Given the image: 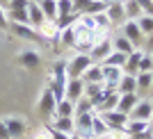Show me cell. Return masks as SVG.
Returning <instances> with one entry per match:
<instances>
[{"instance_id": "6da1fadb", "label": "cell", "mask_w": 153, "mask_h": 139, "mask_svg": "<svg viewBox=\"0 0 153 139\" xmlns=\"http://www.w3.org/2000/svg\"><path fill=\"white\" fill-rule=\"evenodd\" d=\"M91 64L94 62L87 52H76L71 59H66V73H69V78H82Z\"/></svg>"}, {"instance_id": "7a4b0ae2", "label": "cell", "mask_w": 153, "mask_h": 139, "mask_svg": "<svg viewBox=\"0 0 153 139\" xmlns=\"http://www.w3.org/2000/svg\"><path fill=\"white\" fill-rule=\"evenodd\" d=\"M2 123H5V128H7V132H9L12 139H23L27 135V123H25L23 116H19V114H9V116H5Z\"/></svg>"}, {"instance_id": "3957f363", "label": "cell", "mask_w": 153, "mask_h": 139, "mask_svg": "<svg viewBox=\"0 0 153 139\" xmlns=\"http://www.w3.org/2000/svg\"><path fill=\"white\" fill-rule=\"evenodd\" d=\"M73 27H76V41H73V48H76V52H87V55H89V50L94 48V44H96L94 32L82 30V27H78L76 23H73Z\"/></svg>"}, {"instance_id": "277c9868", "label": "cell", "mask_w": 153, "mask_h": 139, "mask_svg": "<svg viewBox=\"0 0 153 139\" xmlns=\"http://www.w3.org/2000/svg\"><path fill=\"white\" fill-rule=\"evenodd\" d=\"M37 107H39V112L44 114V116H55V109H57V98L53 96V91L48 87L39 94V103H37Z\"/></svg>"}, {"instance_id": "5b68a950", "label": "cell", "mask_w": 153, "mask_h": 139, "mask_svg": "<svg viewBox=\"0 0 153 139\" xmlns=\"http://www.w3.org/2000/svg\"><path fill=\"white\" fill-rule=\"evenodd\" d=\"M101 119L108 123L110 130H126L128 126V114H121L119 109H110V112H101Z\"/></svg>"}, {"instance_id": "8992f818", "label": "cell", "mask_w": 153, "mask_h": 139, "mask_svg": "<svg viewBox=\"0 0 153 139\" xmlns=\"http://www.w3.org/2000/svg\"><path fill=\"white\" fill-rule=\"evenodd\" d=\"M85 96V80L82 78H69L66 80V87H64V98L71 103L80 101Z\"/></svg>"}, {"instance_id": "52a82bcc", "label": "cell", "mask_w": 153, "mask_h": 139, "mask_svg": "<svg viewBox=\"0 0 153 139\" xmlns=\"http://www.w3.org/2000/svg\"><path fill=\"white\" fill-rule=\"evenodd\" d=\"M112 50H114V48H112V39L105 37V39H101V41H96V44H94V48L89 50V57H91V62H94V64H103V59H105Z\"/></svg>"}, {"instance_id": "ba28073f", "label": "cell", "mask_w": 153, "mask_h": 139, "mask_svg": "<svg viewBox=\"0 0 153 139\" xmlns=\"http://www.w3.org/2000/svg\"><path fill=\"white\" fill-rule=\"evenodd\" d=\"M101 71H103V84H105V89L108 91H117V84H119V80L123 75V69H119V66H103L101 64Z\"/></svg>"}, {"instance_id": "9c48e42d", "label": "cell", "mask_w": 153, "mask_h": 139, "mask_svg": "<svg viewBox=\"0 0 153 139\" xmlns=\"http://www.w3.org/2000/svg\"><path fill=\"white\" fill-rule=\"evenodd\" d=\"M121 34L135 46V48H140V46L144 44V34H142L140 25H137V21H126V23L121 25Z\"/></svg>"}, {"instance_id": "30bf717a", "label": "cell", "mask_w": 153, "mask_h": 139, "mask_svg": "<svg viewBox=\"0 0 153 139\" xmlns=\"http://www.w3.org/2000/svg\"><path fill=\"white\" fill-rule=\"evenodd\" d=\"M128 119L135 121H153V103L149 98H140V103L135 105V109L128 114Z\"/></svg>"}, {"instance_id": "8fae6325", "label": "cell", "mask_w": 153, "mask_h": 139, "mask_svg": "<svg viewBox=\"0 0 153 139\" xmlns=\"http://www.w3.org/2000/svg\"><path fill=\"white\" fill-rule=\"evenodd\" d=\"M91 121H94V114H76V116H73L76 132H73V135L89 139L91 137Z\"/></svg>"}, {"instance_id": "7c38bea8", "label": "cell", "mask_w": 153, "mask_h": 139, "mask_svg": "<svg viewBox=\"0 0 153 139\" xmlns=\"http://www.w3.org/2000/svg\"><path fill=\"white\" fill-rule=\"evenodd\" d=\"M105 14H108V18H110L112 25H123V23H126V14H123L121 0H112V2H108Z\"/></svg>"}, {"instance_id": "4fadbf2b", "label": "cell", "mask_w": 153, "mask_h": 139, "mask_svg": "<svg viewBox=\"0 0 153 139\" xmlns=\"http://www.w3.org/2000/svg\"><path fill=\"white\" fill-rule=\"evenodd\" d=\"M44 21H46V16H44V12H41V7L37 5V0H30V2H27V25L37 30Z\"/></svg>"}, {"instance_id": "5bb4252c", "label": "cell", "mask_w": 153, "mask_h": 139, "mask_svg": "<svg viewBox=\"0 0 153 139\" xmlns=\"http://www.w3.org/2000/svg\"><path fill=\"white\" fill-rule=\"evenodd\" d=\"M37 34H39V37H44L46 41H55V44H57V37H59L57 21H44V23L37 27Z\"/></svg>"}, {"instance_id": "9a60e30c", "label": "cell", "mask_w": 153, "mask_h": 139, "mask_svg": "<svg viewBox=\"0 0 153 139\" xmlns=\"http://www.w3.org/2000/svg\"><path fill=\"white\" fill-rule=\"evenodd\" d=\"M51 128H53V130H57V132H64V135H73V132H76L73 116H53Z\"/></svg>"}, {"instance_id": "2e32d148", "label": "cell", "mask_w": 153, "mask_h": 139, "mask_svg": "<svg viewBox=\"0 0 153 139\" xmlns=\"http://www.w3.org/2000/svg\"><path fill=\"white\" fill-rule=\"evenodd\" d=\"M9 30L16 34L19 39H23V41H37L39 39V34H37V30L34 27H30V25H21V23H9Z\"/></svg>"}, {"instance_id": "e0dca14e", "label": "cell", "mask_w": 153, "mask_h": 139, "mask_svg": "<svg viewBox=\"0 0 153 139\" xmlns=\"http://www.w3.org/2000/svg\"><path fill=\"white\" fill-rule=\"evenodd\" d=\"M19 62L23 69H37L39 62H41V55L37 50H32V48H25V50L19 52Z\"/></svg>"}, {"instance_id": "ac0fdd59", "label": "cell", "mask_w": 153, "mask_h": 139, "mask_svg": "<svg viewBox=\"0 0 153 139\" xmlns=\"http://www.w3.org/2000/svg\"><path fill=\"white\" fill-rule=\"evenodd\" d=\"M142 55H144V50L135 48V50L126 57V64H123V73H128V75H137V73H140V59H142Z\"/></svg>"}, {"instance_id": "d6986e66", "label": "cell", "mask_w": 153, "mask_h": 139, "mask_svg": "<svg viewBox=\"0 0 153 139\" xmlns=\"http://www.w3.org/2000/svg\"><path fill=\"white\" fill-rule=\"evenodd\" d=\"M137 103H140V96H137V94H121V96H119V105H117V109H119L121 114H130Z\"/></svg>"}, {"instance_id": "ffe728a7", "label": "cell", "mask_w": 153, "mask_h": 139, "mask_svg": "<svg viewBox=\"0 0 153 139\" xmlns=\"http://www.w3.org/2000/svg\"><path fill=\"white\" fill-rule=\"evenodd\" d=\"M117 94H137V80H135V75H128V73H123L121 80H119V84H117Z\"/></svg>"}, {"instance_id": "44dd1931", "label": "cell", "mask_w": 153, "mask_h": 139, "mask_svg": "<svg viewBox=\"0 0 153 139\" xmlns=\"http://www.w3.org/2000/svg\"><path fill=\"white\" fill-rule=\"evenodd\" d=\"M117 105H119V94H117V91H108V89H105V96H103V101H101V105H98V109H96V114L110 112V109H117Z\"/></svg>"}, {"instance_id": "7402d4cb", "label": "cell", "mask_w": 153, "mask_h": 139, "mask_svg": "<svg viewBox=\"0 0 153 139\" xmlns=\"http://www.w3.org/2000/svg\"><path fill=\"white\" fill-rule=\"evenodd\" d=\"M135 80H137V96H140V98H146V94H151L153 73H137Z\"/></svg>"}, {"instance_id": "603a6c76", "label": "cell", "mask_w": 153, "mask_h": 139, "mask_svg": "<svg viewBox=\"0 0 153 139\" xmlns=\"http://www.w3.org/2000/svg\"><path fill=\"white\" fill-rule=\"evenodd\" d=\"M108 135H110L108 123L101 119V114H94V121H91V137H103V139H108Z\"/></svg>"}, {"instance_id": "cb8c5ba5", "label": "cell", "mask_w": 153, "mask_h": 139, "mask_svg": "<svg viewBox=\"0 0 153 139\" xmlns=\"http://www.w3.org/2000/svg\"><path fill=\"white\" fill-rule=\"evenodd\" d=\"M121 5H123V14H126V21H137L142 16V7L135 2V0H121Z\"/></svg>"}, {"instance_id": "d4e9b609", "label": "cell", "mask_w": 153, "mask_h": 139, "mask_svg": "<svg viewBox=\"0 0 153 139\" xmlns=\"http://www.w3.org/2000/svg\"><path fill=\"white\" fill-rule=\"evenodd\" d=\"M46 21H57V0H37Z\"/></svg>"}, {"instance_id": "484cf974", "label": "cell", "mask_w": 153, "mask_h": 139, "mask_svg": "<svg viewBox=\"0 0 153 139\" xmlns=\"http://www.w3.org/2000/svg\"><path fill=\"white\" fill-rule=\"evenodd\" d=\"M149 128H151V121H135V119H130L128 126H126V132L130 135V137H135V135L149 132Z\"/></svg>"}, {"instance_id": "4316f807", "label": "cell", "mask_w": 153, "mask_h": 139, "mask_svg": "<svg viewBox=\"0 0 153 139\" xmlns=\"http://www.w3.org/2000/svg\"><path fill=\"white\" fill-rule=\"evenodd\" d=\"M112 48H114L117 52H123V55H130V52L135 50V46L128 41L123 34H117L114 39H112Z\"/></svg>"}, {"instance_id": "83f0119b", "label": "cell", "mask_w": 153, "mask_h": 139, "mask_svg": "<svg viewBox=\"0 0 153 139\" xmlns=\"http://www.w3.org/2000/svg\"><path fill=\"white\" fill-rule=\"evenodd\" d=\"M73 41H76V27L73 25L62 27V30H59V37H57V44L66 46V48H73Z\"/></svg>"}, {"instance_id": "f1b7e54d", "label": "cell", "mask_w": 153, "mask_h": 139, "mask_svg": "<svg viewBox=\"0 0 153 139\" xmlns=\"http://www.w3.org/2000/svg\"><path fill=\"white\" fill-rule=\"evenodd\" d=\"M82 80H85L87 84H91V82H103V71H101V64H91L89 69L85 71Z\"/></svg>"}, {"instance_id": "f546056e", "label": "cell", "mask_w": 153, "mask_h": 139, "mask_svg": "<svg viewBox=\"0 0 153 139\" xmlns=\"http://www.w3.org/2000/svg\"><path fill=\"white\" fill-rule=\"evenodd\" d=\"M55 116H76V103L66 101V98L57 101V109H55Z\"/></svg>"}, {"instance_id": "4dcf8cb0", "label": "cell", "mask_w": 153, "mask_h": 139, "mask_svg": "<svg viewBox=\"0 0 153 139\" xmlns=\"http://www.w3.org/2000/svg\"><path fill=\"white\" fill-rule=\"evenodd\" d=\"M126 57L128 55H123V52H117V50H112L105 59H103V66H119V69H123V64H126Z\"/></svg>"}, {"instance_id": "1f68e13d", "label": "cell", "mask_w": 153, "mask_h": 139, "mask_svg": "<svg viewBox=\"0 0 153 139\" xmlns=\"http://www.w3.org/2000/svg\"><path fill=\"white\" fill-rule=\"evenodd\" d=\"M71 14H76V5H73V0H57V18L71 16Z\"/></svg>"}, {"instance_id": "d6a6232c", "label": "cell", "mask_w": 153, "mask_h": 139, "mask_svg": "<svg viewBox=\"0 0 153 139\" xmlns=\"http://www.w3.org/2000/svg\"><path fill=\"white\" fill-rule=\"evenodd\" d=\"M137 25H140V30H142V34H144V39L151 37V34H153V16L142 14L140 18H137Z\"/></svg>"}, {"instance_id": "836d02e7", "label": "cell", "mask_w": 153, "mask_h": 139, "mask_svg": "<svg viewBox=\"0 0 153 139\" xmlns=\"http://www.w3.org/2000/svg\"><path fill=\"white\" fill-rule=\"evenodd\" d=\"M7 21H9V23L27 25V9H12V12H7Z\"/></svg>"}, {"instance_id": "e575fe53", "label": "cell", "mask_w": 153, "mask_h": 139, "mask_svg": "<svg viewBox=\"0 0 153 139\" xmlns=\"http://www.w3.org/2000/svg\"><path fill=\"white\" fill-rule=\"evenodd\" d=\"M76 114H96L94 105H91L89 98H80V101H76Z\"/></svg>"}, {"instance_id": "d590c367", "label": "cell", "mask_w": 153, "mask_h": 139, "mask_svg": "<svg viewBox=\"0 0 153 139\" xmlns=\"http://www.w3.org/2000/svg\"><path fill=\"white\" fill-rule=\"evenodd\" d=\"M140 73H153V57H151V52H144V55H142Z\"/></svg>"}, {"instance_id": "8d00e7d4", "label": "cell", "mask_w": 153, "mask_h": 139, "mask_svg": "<svg viewBox=\"0 0 153 139\" xmlns=\"http://www.w3.org/2000/svg\"><path fill=\"white\" fill-rule=\"evenodd\" d=\"M32 139H53V130H51V126H44V128H39L37 132L32 135Z\"/></svg>"}, {"instance_id": "74e56055", "label": "cell", "mask_w": 153, "mask_h": 139, "mask_svg": "<svg viewBox=\"0 0 153 139\" xmlns=\"http://www.w3.org/2000/svg\"><path fill=\"white\" fill-rule=\"evenodd\" d=\"M27 2H30V0H9V5L5 7V12H12V9H27Z\"/></svg>"}, {"instance_id": "f35d334b", "label": "cell", "mask_w": 153, "mask_h": 139, "mask_svg": "<svg viewBox=\"0 0 153 139\" xmlns=\"http://www.w3.org/2000/svg\"><path fill=\"white\" fill-rule=\"evenodd\" d=\"M0 30H9V21H7L5 7H0Z\"/></svg>"}, {"instance_id": "ab89813d", "label": "cell", "mask_w": 153, "mask_h": 139, "mask_svg": "<svg viewBox=\"0 0 153 139\" xmlns=\"http://www.w3.org/2000/svg\"><path fill=\"white\" fill-rule=\"evenodd\" d=\"M53 130V128H51ZM73 135H64V132H57V130H53V139H71Z\"/></svg>"}, {"instance_id": "60d3db41", "label": "cell", "mask_w": 153, "mask_h": 139, "mask_svg": "<svg viewBox=\"0 0 153 139\" xmlns=\"http://www.w3.org/2000/svg\"><path fill=\"white\" fill-rule=\"evenodd\" d=\"M0 139H12L9 137V132H7V128H5V123L0 121Z\"/></svg>"}, {"instance_id": "b9f144b4", "label": "cell", "mask_w": 153, "mask_h": 139, "mask_svg": "<svg viewBox=\"0 0 153 139\" xmlns=\"http://www.w3.org/2000/svg\"><path fill=\"white\" fill-rule=\"evenodd\" d=\"M146 50L153 52V34H151V37H146Z\"/></svg>"}, {"instance_id": "7bdbcfd3", "label": "cell", "mask_w": 153, "mask_h": 139, "mask_svg": "<svg viewBox=\"0 0 153 139\" xmlns=\"http://www.w3.org/2000/svg\"><path fill=\"white\" fill-rule=\"evenodd\" d=\"M149 137L153 139V121H151V128H149Z\"/></svg>"}, {"instance_id": "ee69618b", "label": "cell", "mask_w": 153, "mask_h": 139, "mask_svg": "<svg viewBox=\"0 0 153 139\" xmlns=\"http://www.w3.org/2000/svg\"><path fill=\"white\" fill-rule=\"evenodd\" d=\"M9 5V0H0V7H7Z\"/></svg>"}, {"instance_id": "f6af8a7d", "label": "cell", "mask_w": 153, "mask_h": 139, "mask_svg": "<svg viewBox=\"0 0 153 139\" xmlns=\"http://www.w3.org/2000/svg\"><path fill=\"white\" fill-rule=\"evenodd\" d=\"M71 139H85V137H78V135H73V137H71Z\"/></svg>"}, {"instance_id": "bcb514c9", "label": "cell", "mask_w": 153, "mask_h": 139, "mask_svg": "<svg viewBox=\"0 0 153 139\" xmlns=\"http://www.w3.org/2000/svg\"><path fill=\"white\" fill-rule=\"evenodd\" d=\"M151 94H153V80H151Z\"/></svg>"}, {"instance_id": "7dc6e473", "label": "cell", "mask_w": 153, "mask_h": 139, "mask_svg": "<svg viewBox=\"0 0 153 139\" xmlns=\"http://www.w3.org/2000/svg\"><path fill=\"white\" fill-rule=\"evenodd\" d=\"M89 139H103V137H89Z\"/></svg>"}, {"instance_id": "c3c4849f", "label": "cell", "mask_w": 153, "mask_h": 139, "mask_svg": "<svg viewBox=\"0 0 153 139\" xmlns=\"http://www.w3.org/2000/svg\"><path fill=\"white\" fill-rule=\"evenodd\" d=\"M151 57H153V52H151Z\"/></svg>"}, {"instance_id": "681fc988", "label": "cell", "mask_w": 153, "mask_h": 139, "mask_svg": "<svg viewBox=\"0 0 153 139\" xmlns=\"http://www.w3.org/2000/svg\"><path fill=\"white\" fill-rule=\"evenodd\" d=\"M151 2H153V0H151Z\"/></svg>"}, {"instance_id": "f907efd6", "label": "cell", "mask_w": 153, "mask_h": 139, "mask_svg": "<svg viewBox=\"0 0 153 139\" xmlns=\"http://www.w3.org/2000/svg\"><path fill=\"white\" fill-rule=\"evenodd\" d=\"M151 103H153V101H151Z\"/></svg>"}]
</instances>
